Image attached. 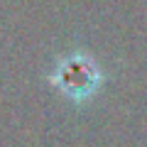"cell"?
<instances>
[{
	"mask_svg": "<svg viewBox=\"0 0 147 147\" xmlns=\"http://www.w3.org/2000/svg\"><path fill=\"white\" fill-rule=\"evenodd\" d=\"M54 84H59V88L64 93H69V98H86L88 93H93L96 86H98L100 76L96 64L88 57H69L59 61L57 74L52 76Z\"/></svg>",
	"mask_w": 147,
	"mask_h": 147,
	"instance_id": "1",
	"label": "cell"
}]
</instances>
